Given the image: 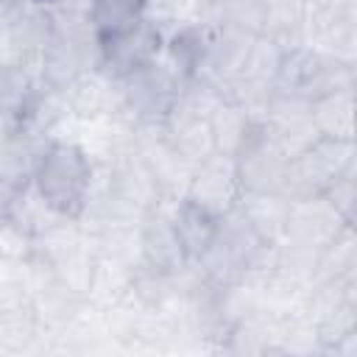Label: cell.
I'll return each mask as SVG.
<instances>
[{
	"label": "cell",
	"mask_w": 357,
	"mask_h": 357,
	"mask_svg": "<svg viewBox=\"0 0 357 357\" xmlns=\"http://www.w3.org/2000/svg\"><path fill=\"white\" fill-rule=\"evenodd\" d=\"M318 137L354 139V89H335L310 100Z\"/></svg>",
	"instance_id": "9"
},
{
	"label": "cell",
	"mask_w": 357,
	"mask_h": 357,
	"mask_svg": "<svg viewBox=\"0 0 357 357\" xmlns=\"http://www.w3.org/2000/svg\"><path fill=\"white\" fill-rule=\"evenodd\" d=\"M349 167H354V139L315 137L304 151H298L290 159L284 195L287 198L324 195L326 187Z\"/></svg>",
	"instance_id": "2"
},
{
	"label": "cell",
	"mask_w": 357,
	"mask_h": 357,
	"mask_svg": "<svg viewBox=\"0 0 357 357\" xmlns=\"http://www.w3.org/2000/svg\"><path fill=\"white\" fill-rule=\"evenodd\" d=\"M201 3H204V6H212V3H215V0H201Z\"/></svg>",
	"instance_id": "19"
},
{
	"label": "cell",
	"mask_w": 357,
	"mask_h": 357,
	"mask_svg": "<svg viewBox=\"0 0 357 357\" xmlns=\"http://www.w3.org/2000/svg\"><path fill=\"white\" fill-rule=\"evenodd\" d=\"M268 17V0H215L206 6V20L215 25L240 28L248 33H262Z\"/></svg>",
	"instance_id": "13"
},
{
	"label": "cell",
	"mask_w": 357,
	"mask_h": 357,
	"mask_svg": "<svg viewBox=\"0 0 357 357\" xmlns=\"http://www.w3.org/2000/svg\"><path fill=\"white\" fill-rule=\"evenodd\" d=\"M162 45H165L162 36L145 20H139L131 28L100 39V70L109 78L123 81L131 73H137L145 64H151L159 56Z\"/></svg>",
	"instance_id": "5"
},
{
	"label": "cell",
	"mask_w": 357,
	"mask_h": 357,
	"mask_svg": "<svg viewBox=\"0 0 357 357\" xmlns=\"http://www.w3.org/2000/svg\"><path fill=\"white\" fill-rule=\"evenodd\" d=\"M290 198L284 192H243L237 201V212L254 229V234L271 245L282 243L287 223Z\"/></svg>",
	"instance_id": "8"
},
{
	"label": "cell",
	"mask_w": 357,
	"mask_h": 357,
	"mask_svg": "<svg viewBox=\"0 0 357 357\" xmlns=\"http://www.w3.org/2000/svg\"><path fill=\"white\" fill-rule=\"evenodd\" d=\"M329 279H357V243H354V226H343L340 234L318 251L315 282H329Z\"/></svg>",
	"instance_id": "12"
},
{
	"label": "cell",
	"mask_w": 357,
	"mask_h": 357,
	"mask_svg": "<svg viewBox=\"0 0 357 357\" xmlns=\"http://www.w3.org/2000/svg\"><path fill=\"white\" fill-rule=\"evenodd\" d=\"M240 195L243 190H240L234 156H223V153H212L204 162H198L192 167V176L184 192L187 201L198 204L215 218H223L226 212H231Z\"/></svg>",
	"instance_id": "4"
},
{
	"label": "cell",
	"mask_w": 357,
	"mask_h": 357,
	"mask_svg": "<svg viewBox=\"0 0 357 357\" xmlns=\"http://www.w3.org/2000/svg\"><path fill=\"white\" fill-rule=\"evenodd\" d=\"M142 20L162 36V42H167L176 33L204 22L206 6L201 0H145Z\"/></svg>",
	"instance_id": "10"
},
{
	"label": "cell",
	"mask_w": 357,
	"mask_h": 357,
	"mask_svg": "<svg viewBox=\"0 0 357 357\" xmlns=\"http://www.w3.org/2000/svg\"><path fill=\"white\" fill-rule=\"evenodd\" d=\"M92 173L95 162L78 142L53 137L42 142L33 159L31 184L61 218L78 220L89 195Z\"/></svg>",
	"instance_id": "1"
},
{
	"label": "cell",
	"mask_w": 357,
	"mask_h": 357,
	"mask_svg": "<svg viewBox=\"0 0 357 357\" xmlns=\"http://www.w3.org/2000/svg\"><path fill=\"white\" fill-rule=\"evenodd\" d=\"M254 117L231 103V100H220L212 114H209V131H212V145H215V153H223V156H237V151L243 148L245 137L251 134L254 128Z\"/></svg>",
	"instance_id": "11"
},
{
	"label": "cell",
	"mask_w": 357,
	"mask_h": 357,
	"mask_svg": "<svg viewBox=\"0 0 357 357\" xmlns=\"http://www.w3.org/2000/svg\"><path fill=\"white\" fill-rule=\"evenodd\" d=\"M142 3L145 0H95L92 3V28L98 39L120 33L142 20Z\"/></svg>",
	"instance_id": "14"
},
{
	"label": "cell",
	"mask_w": 357,
	"mask_h": 357,
	"mask_svg": "<svg viewBox=\"0 0 357 357\" xmlns=\"http://www.w3.org/2000/svg\"><path fill=\"white\" fill-rule=\"evenodd\" d=\"M343 6H354V0H307L310 11H332V8H343Z\"/></svg>",
	"instance_id": "18"
},
{
	"label": "cell",
	"mask_w": 357,
	"mask_h": 357,
	"mask_svg": "<svg viewBox=\"0 0 357 357\" xmlns=\"http://www.w3.org/2000/svg\"><path fill=\"white\" fill-rule=\"evenodd\" d=\"M45 3H47V0H45Z\"/></svg>",
	"instance_id": "20"
},
{
	"label": "cell",
	"mask_w": 357,
	"mask_h": 357,
	"mask_svg": "<svg viewBox=\"0 0 357 357\" xmlns=\"http://www.w3.org/2000/svg\"><path fill=\"white\" fill-rule=\"evenodd\" d=\"M167 212H170V223H173V231L178 237V245H181L187 262L195 265L206 254V248L212 245L220 218L209 215L206 209H201L198 204H192L187 198L170 201Z\"/></svg>",
	"instance_id": "7"
},
{
	"label": "cell",
	"mask_w": 357,
	"mask_h": 357,
	"mask_svg": "<svg viewBox=\"0 0 357 357\" xmlns=\"http://www.w3.org/2000/svg\"><path fill=\"white\" fill-rule=\"evenodd\" d=\"M33 243L36 237L11 218L0 223V262H11V265L28 262L33 257Z\"/></svg>",
	"instance_id": "15"
},
{
	"label": "cell",
	"mask_w": 357,
	"mask_h": 357,
	"mask_svg": "<svg viewBox=\"0 0 357 357\" xmlns=\"http://www.w3.org/2000/svg\"><path fill=\"white\" fill-rule=\"evenodd\" d=\"M346 223L337 209L324 198V195H310V198H290L287 209V223H284V243L304 245L312 251H321L326 243H332Z\"/></svg>",
	"instance_id": "6"
},
{
	"label": "cell",
	"mask_w": 357,
	"mask_h": 357,
	"mask_svg": "<svg viewBox=\"0 0 357 357\" xmlns=\"http://www.w3.org/2000/svg\"><path fill=\"white\" fill-rule=\"evenodd\" d=\"M234 165L243 192H284L290 156L262 123H254L234 156Z\"/></svg>",
	"instance_id": "3"
},
{
	"label": "cell",
	"mask_w": 357,
	"mask_h": 357,
	"mask_svg": "<svg viewBox=\"0 0 357 357\" xmlns=\"http://www.w3.org/2000/svg\"><path fill=\"white\" fill-rule=\"evenodd\" d=\"M28 181H31V176H8V173H0V223L11 218L14 204L22 195V190L28 187Z\"/></svg>",
	"instance_id": "17"
},
{
	"label": "cell",
	"mask_w": 357,
	"mask_h": 357,
	"mask_svg": "<svg viewBox=\"0 0 357 357\" xmlns=\"http://www.w3.org/2000/svg\"><path fill=\"white\" fill-rule=\"evenodd\" d=\"M354 176H357V167H349L324 192V198L337 209V215L346 223H354V209H357V178Z\"/></svg>",
	"instance_id": "16"
}]
</instances>
